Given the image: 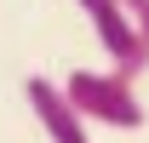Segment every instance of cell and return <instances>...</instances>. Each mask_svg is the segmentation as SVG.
I'll use <instances>...</instances> for the list:
<instances>
[{
  "label": "cell",
  "instance_id": "1",
  "mask_svg": "<svg viewBox=\"0 0 149 143\" xmlns=\"http://www.w3.org/2000/svg\"><path fill=\"white\" fill-rule=\"evenodd\" d=\"M63 92H69V103L80 109L86 126H115V132L143 126V103H138V92L120 69H74L63 80Z\"/></svg>",
  "mask_w": 149,
  "mask_h": 143
},
{
  "label": "cell",
  "instance_id": "2",
  "mask_svg": "<svg viewBox=\"0 0 149 143\" xmlns=\"http://www.w3.org/2000/svg\"><path fill=\"white\" fill-rule=\"evenodd\" d=\"M74 6L86 12V23H92L97 46L109 52V63L126 74V80L149 74V40L132 29V17H126V6H120V0H74Z\"/></svg>",
  "mask_w": 149,
  "mask_h": 143
},
{
  "label": "cell",
  "instance_id": "3",
  "mask_svg": "<svg viewBox=\"0 0 149 143\" xmlns=\"http://www.w3.org/2000/svg\"><path fill=\"white\" fill-rule=\"evenodd\" d=\"M23 92H29V109H35L40 132H46L52 143H92V126L80 120V109L69 103V92L57 86V80L29 74V80H23Z\"/></svg>",
  "mask_w": 149,
  "mask_h": 143
},
{
  "label": "cell",
  "instance_id": "4",
  "mask_svg": "<svg viewBox=\"0 0 149 143\" xmlns=\"http://www.w3.org/2000/svg\"><path fill=\"white\" fill-rule=\"evenodd\" d=\"M120 6H126V17H132V29H138V35L149 40V0H120Z\"/></svg>",
  "mask_w": 149,
  "mask_h": 143
}]
</instances>
